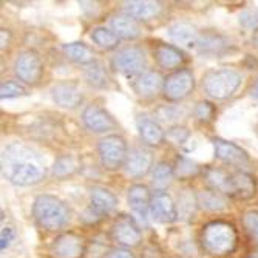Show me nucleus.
Returning <instances> with one entry per match:
<instances>
[{"mask_svg":"<svg viewBox=\"0 0 258 258\" xmlns=\"http://www.w3.org/2000/svg\"><path fill=\"white\" fill-rule=\"evenodd\" d=\"M2 173L10 182L27 187L45 178L46 166L36 150L25 144L13 143L7 146L2 153Z\"/></svg>","mask_w":258,"mask_h":258,"instance_id":"f257e3e1","label":"nucleus"},{"mask_svg":"<svg viewBox=\"0 0 258 258\" xmlns=\"http://www.w3.org/2000/svg\"><path fill=\"white\" fill-rule=\"evenodd\" d=\"M203 249L215 256L227 255L235 250L238 244L237 229L226 221H212L203 227L201 233Z\"/></svg>","mask_w":258,"mask_h":258,"instance_id":"f03ea898","label":"nucleus"},{"mask_svg":"<svg viewBox=\"0 0 258 258\" xmlns=\"http://www.w3.org/2000/svg\"><path fill=\"white\" fill-rule=\"evenodd\" d=\"M33 217L36 223L46 230L62 229L70 218L67 206L53 195H39L33 204Z\"/></svg>","mask_w":258,"mask_h":258,"instance_id":"7ed1b4c3","label":"nucleus"},{"mask_svg":"<svg viewBox=\"0 0 258 258\" xmlns=\"http://www.w3.org/2000/svg\"><path fill=\"white\" fill-rule=\"evenodd\" d=\"M240 84H241L240 73L230 68L214 70V72L207 73L203 81L204 91L210 98H214L217 101L230 98L237 91Z\"/></svg>","mask_w":258,"mask_h":258,"instance_id":"20e7f679","label":"nucleus"},{"mask_svg":"<svg viewBox=\"0 0 258 258\" xmlns=\"http://www.w3.org/2000/svg\"><path fill=\"white\" fill-rule=\"evenodd\" d=\"M98 152L104 169L118 170L125 166L128 150H127V143L122 136L108 135L102 138L98 144Z\"/></svg>","mask_w":258,"mask_h":258,"instance_id":"39448f33","label":"nucleus"},{"mask_svg":"<svg viewBox=\"0 0 258 258\" xmlns=\"http://www.w3.org/2000/svg\"><path fill=\"white\" fill-rule=\"evenodd\" d=\"M194 87H195L194 73L187 68H181L178 72L172 73L170 76H167V79L164 81L162 93L167 101L176 102L189 96Z\"/></svg>","mask_w":258,"mask_h":258,"instance_id":"423d86ee","label":"nucleus"},{"mask_svg":"<svg viewBox=\"0 0 258 258\" xmlns=\"http://www.w3.org/2000/svg\"><path fill=\"white\" fill-rule=\"evenodd\" d=\"M14 73L25 84H37L43 75V62L40 56L33 50L19 53L14 60Z\"/></svg>","mask_w":258,"mask_h":258,"instance_id":"0eeeda50","label":"nucleus"},{"mask_svg":"<svg viewBox=\"0 0 258 258\" xmlns=\"http://www.w3.org/2000/svg\"><path fill=\"white\" fill-rule=\"evenodd\" d=\"M111 67L125 76H141L143 70L146 68V54L138 46H127L113 56Z\"/></svg>","mask_w":258,"mask_h":258,"instance_id":"6e6552de","label":"nucleus"},{"mask_svg":"<svg viewBox=\"0 0 258 258\" xmlns=\"http://www.w3.org/2000/svg\"><path fill=\"white\" fill-rule=\"evenodd\" d=\"M224 195L237 198V200H250L256 192V182L250 173L246 172H233L227 173L226 182L223 185Z\"/></svg>","mask_w":258,"mask_h":258,"instance_id":"1a4fd4ad","label":"nucleus"},{"mask_svg":"<svg viewBox=\"0 0 258 258\" xmlns=\"http://www.w3.org/2000/svg\"><path fill=\"white\" fill-rule=\"evenodd\" d=\"M51 258H82L85 253V240L73 232L59 235L48 250Z\"/></svg>","mask_w":258,"mask_h":258,"instance_id":"9d476101","label":"nucleus"},{"mask_svg":"<svg viewBox=\"0 0 258 258\" xmlns=\"http://www.w3.org/2000/svg\"><path fill=\"white\" fill-rule=\"evenodd\" d=\"M150 215L161 224H170L178 218V207L169 194L158 190L152 195Z\"/></svg>","mask_w":258,"mask_h":258,"instance_id":"9b49d317","label":"nucleus"},{"mask_svg":"<svg viewBox=\"0 0 258 258\" xmlns=\"http://www.w3.org/2000/svg\"><path fill=\"white\" fill-rule=\"evenodd\" d=\"M111 237L114 241H118L125 247H136L141 243V240H143V235H141V230L136 221L132 217H125V215L119 217L114 221L111 227Z\"/></svg>","mask_w":258,"mask_h":258,"instance_id":"f8f14e48","label":"nucleus"},{"mask_svg":"<svg viewBox=\"0 0 258 258\" xmlns=\"http://www.w3.org/2000/svg\"><path fill=\"white\" fill-rule=\"evenodd\" d=\"M82 122L93 133H105L114 128V121L111 116L99 105L91 104L82 111Z\"/></svg>","mask_w":258,"mask_h":258,"instance_id":"ddd939ff","label":"nucleus"},{"mask_svg":"<svg viewBox=\"0 0 258 258\" xmlns=\"http://www.w3.org/2000/svg\"><path fill=\"white\" fill-rule=\"evenodd\" d=\"M214 149H215V156L224 164H229V166L241 167L249 162L247 153L237 144L229 143V141L214 139Z\"/></svg>","mask_w":258,"mask_h":258,"instance_id":"4468645a","label":"nucleus"},{"mask_svg":"<svg viewBox=\"0 0 258 258\" xmlns=\"http://www.w3.org/2000/svg\"><path fill=\"white\" fill-rule=\"evenodd\" d=\"M128 204L133 214L143 221L144 224L147 223V215L150 212V203H152V195L149 189L143 184H135L128 189Z\"/></svg>","mask_w":258,"mask_h":258,"instance_id":"2eb2a0df","label":"nucleus"},{"mask_svg":"<svg viewBox=\"0 0 258 258\" xmlns=\"http://www.w3.org/2000/svg\"><path fill=\"white\" fill-rule=\"evenodd\" d=\"M53 101L62 108H76L82 102V93L75 82H59L51 88Z\"/></svg>","mask_w":258,"mask_h":258,"instance_id":"dca6fc26","label":"nucleus"},{"mask_svg":"<svg viewBox=\"0 0 258 258\" xmlns=\"http://www.w3.org/2000/svg\"><path fill=\"white\" fill-rule=\"evenodd\" d=\"M90 210L98 218L110 214L118 206V198H116L110 190L102 189V187H93L90 192Z\"/></svg>","mask_w":258,"mask_h":258,"instance_id":"f3484780","label":"nucleus"},{"mask_svg":"<svg viewBox=\"0 0 258 258\" xmlns=\"http://www.w3.org/2000/svg\"><path fill=\"white\" fill-rule=\"evenodd\" d=\"M152 153L144 149H135L128 153L125 161V173L132 178H141L152 169Z\"/></svg>","mask_w":258,"mask_h":258,"instance_id":"a211bd4d","label":"nucleus"},{"mask_svg":"<svg viewBox=\"0 0 258 258\" xmlns=\"http://www.w3.org/2000/svg\"><path fill=\"white\" fill-rule=\"evenodd\" d=\"M155 59L161 68L173 70L178 68L185 60V56L179 48H176L173 45L159 43L155 48Z\"/></svg>","mask_w":258,"mask_h":258,"instance_id":"6ab92c4d","label":"nucleus"},{"mask_svg":"<svg viewBox=\"0 0 258 258\" xmlns=\"http://www.w3.org/2000/svg\"><path fill=\"white\" fill-rule=\"evenodd\" d=\"M162 76L158 72H146L135 81V91L143 98H153L156 93L164 88Z\"/></svg>","mask_w":258,"mask_h":258,"instance_id":"aec40b11","label":"nucleus"},{"mask_svg":"<svg viewBox=\"0 0 258 258\" xmlns=\"http://www.w3.org/2000/svg\"><path fill=\"white\" fill-rule=\"evenodd\" d=\"M138 132H139V136L141 139L144 141L146 144L149 146H159L162 144L164 141V130L161 128V125L147 118V116H139L138 118Z\"/></svg>","mask_w":258,"mask_h":258,"instance_id":"412c9836","label":"nucleus"},{"mask_svg":"<svg viewBox=\"0 0 258 258\" xmlns=\"http://www.w3.org/2000/svg\"><path fill=\"white\" fill-rule=\"evenodd\" d=\"M124 11L133 19L149 20L159 14L161 5L158 2H150V0H132V2L124 4Z\"/></svg>","mask_w":258,"mask_h":258,"instance_id":"4be33fe9","label":"nucleus"},{"mask_svg":"<svg viewBox=\"0 0 258 258\" xmlns=\"http://www.w3.org/2000/svg\"><path fill=\"white\" fill-rule=\"evenodd\" d=\"M111 31L122 39H136L141 34V28L136 19L130 16H114L110 19Z\"/></svg>","mask_w":258,"mask_h":258,"instance_id":"5701e85b","label":"nucleus"},{"mask_svg":"<svg viewBox=\"0 0 258 258\" xmlns=\"http://www.w3.org/2000/svg\"><path fill=\"white\" fill-rule=\"evenodd\" d=\"M169 37L175 42L179 43L182 46H197L200 34L197 31V28L190 23H175L169 28Z\"/></svg>","mask_w":258,"mask_h":258,"instance_id":"b1692460","label":"nucleus"},{"mask_svg":"<svg viewBox=\"0 0 258 258\" xmlns=\"http://www.w3.org/2000/svg\"><path fill=\"white\" fill-rule=\"evenodd\" d=\"M197 203L203 209L210 210V212H220V210L227 207V195L215 189H207L198 194Z\"/></svg>","mask_w":258,"mask_h":258,"instance_id":"393cba45","label":"nucleus"},{"mask_svg":"<svg viewBox=\"0 0 258 258\" xmlns=\"http://www.w3.org/2000/svg\"><path fill=\"white\" fill-rule=\"evenodd\" d=\"M63 53L65 56L73 60L76 63H82V65H90L95 62V53L82 42H72V43H65L63 45Z\"/></svg>","mask_w":258,"mask_h":258,"instance_id":"a878e982","label":"nucleus"},{"mask_svg":"<svg viewBox=\"0 0 258 258\" xmlns=\"http://www.w3.org/2000/svg\"><path fill=\"white\" fill-rule=\"evenodd\" d=\"M85 79L95 88H105L108 85V76L101 62H93L85 68Z\"/></svg>","mask_w":258,"mask_h":258,"instance_id":"bb28decb","label":"nucleus"},{"mask_svg":"<svg viewBox=\"0 0 258 258\" xmlns=\"http://www.w3.org/2000/svg\"><path fill=\"white\" fill-rule=\"evenodd\" d=\"M91 40L104 50H111L114 46H118V43H119V37L105 27H98L93 30Z\"/></svg>","mask_w":258,"mask_h":258,"instance_id":"cd10ccee","label":"nucleus"},{"mask_svg":"<svg viewBox=\"0 0 258 258\" xmlns=\"http://www.w3.org/2000/svg\"><path fill=\"white\" fill-rule=\"evenodd\" d=\"M197 46H198V50L201 53H207V54L220 53L224 48V46H226V40L221 36L206 34V36H200Z\"/></svg>","mask_w":258,"mask_h":258,"instance_id":"c85d7f7f","label":"nucleus"},{"mask_svg":"<svg viewBox=\"0 0 258 258\" xmlns=\"http://www.w3.org/2000/svg\"><path fill=\"white\" fill-rule=\"evenodd\" d=\"M175 176L179 178V179H189V178H194L195 175H198L200 172V167L198 164L194 162L192 159L189 158H184V156H179L175 162Z\"/></svg>","mask_w":258,"mask_h":258,"instance_id":"c756f323","label":"nucleus"},{"mask_svg":"<svg viewBox=\"0 0 258 258\" xmlns=\"http://www.w3.org/2000/svg\"><path fill=\"white\" fill-rule=\"evenodd\" d=\"M175 176V170L170 164L167 162H158L156 166L153 167V172H152V179H153V184H158V185H166L169 184Z\"/></svg>","mask_w":258,"mask_h":258,"instance_id":"7c9ffc66","label":"nucleus"},{"mask_svg":"<svg viewBox=\"0 0 258 258\" xmlns=\"http://www.w3.org/2000/svg\"><path fill=\"white\" fill-rule=\"evenodd\" d=\"M76 169H78V166H76L75 158L68 156V155H63V156L56 159L54 167H53V175L59 176V178H63V176H68V175L75 173Z\"/></svg>","mask_w":258,"mask_h":258,"instance_id":"2f4dec72","label":"nucleus"},{"mask_svg":"<svg viewBox=\"0 0 258 258\" xmlns=\"http://www.w3.org/2000/svg\"><path fill=\"white\" fill-rule=\"evenodd\" d=\"M23 95H27L25 87L16 81H5L0 85V98L2 99H13Z\"/></svg>","mask_w":258,"mask_h":258,"instance_id":"473e14b6","label":"nucleus"},{"mask_svg":"<svg viewBox=\"0 0 258 258\" xmlns=\"http://www.w3.org/2000/svg\"><path fill=\"white\" fill-rule=\"evenodd\" d=\"M243 224L250 235V238L258 244V212L256 210H249L243 217Z\"/></svg>","mask_w":258,"mask_h":258,"instance_id":"72a5a7b5","label":"nucleus"},{"mask_svg":"<svg viewBox=\"0 0 258 258\" xmlns=\"http://www.w3.org/2000/svg\"><path fill=\"white\" fill-rule=\"evenodd\" d=\"M215 113H217V108L210 104V102H200L197 107H195V116L203 121V122H210L214 118H215Z\"/></svg>","mask_w":258,"mask_h":258,"instance_id":"f704fd0d","label":"nucleus"},{"mask_svg":"<svg viewBox=\"0 0 258 258\" xmlns=\"http://www.w3.org/2000/svg\"><path fill=\"white\" fill-rule=\"evenodd\" d=\"M240 23L246 28L258 30V11H244L240 14Z\"/></svg>","mask_w":258,"mask_h":258,"instance_id":"c9c22d12","label":"nucleus"},{"mask_svg":"<svg viewBox=\"0 0 258 258\" xmlns=\"http://www.w3.org/2000/svg\"><path fill=\"white\" fill-rule=\"evenodd\" d=\"M14 240V232L11 227H4L2 233H0V249L5 250L7 247H10L11 241Z\"/></svg>","mask_w":258,"mask_h":258,"instance_id":"e433bc0d","label":"nucleus"},{"mask_svg":"<svg viewBox=\"0 0 258 258\" xmlns=\"http://www.w3.org/2000/svg\"><path fill=\"white\" fill-rule=\"evenodd\" d=\"M170 136L175 138L176 143H184V141L187 139V136H189V132H187L184 127H175L170 130Z\"/></svg>","mask_w":258,"mask_h":258,"instance_id":"4c0bfd02","label":"nucleus"},{"mask_svg":"<svg viewBox=\"0 0 258 258\" xmlns=\"http://www.w3.org/2000/svg\"><path fill=\"white\" fill-rule=\"evenodd\" d=\"M141 258H164V255L156 246H147L143 255H141Z\"/></svg>","mask_w":258,"mask_h":258,"instance_id":"58836bf2","label":"nucleus"},{"mask_svg":"<svg viewBox=\"0 0 258 258\" xmlns=\"http://www.w3.org/2000/svg\"><path fill=\"white\" fill-rule=\"evenodd\" d=\"M107 258H135L133 253H130V250H125V249H116L113 250Z\"/></svg>","mask_w":258,"mask_h":258,"instance_id":"ea45409f","label":"nucleus"},{"mask_svg":"<svg viewBox=\"0 0 258 258\" xmlns=\"http://www.w3.org/2000/svg\"><path fill=\"white\" fill-rule=\"evenodd\" d=\"M2 50H5V46H8V42H10V31L2 28Z\"/></svg>","mask_w":258,"mask_h":258,"instance_id":"a19ab883","label":"nucleus"},{"mask_svg":"<svg viewBox=\"0 0 258 258\" xmlns=\"http://www.w3.org/2000/svg\"><path fill=\"white\" fill-rule=\"evenodd\" d=\"M250 95H252L255 99H258V79H256V82L253 84V87L250 88Z\"/></svg>","mask_w":258,"mask_h":258,"instance_id":"79ce46f5","label":"nucleus"},{"mask_svg":"<svg viewBox=\"0 0 258 258\" xmlns=\"http://www.w3.org/2000/svg\"><path fill=\"white\" fill-rule=\"evenodd\" d=\"M252 45L255 46V48H258V30H255L252 34Z\"/></svg>","mask_w":258,"mask_h":258,"instance_id":"37998d69","label":"nucleus"},{"mask_svg":"<svg viewBox=\"0 0 258 258\" xmlns=\"http://www.w3.org/2000/svg\"><path fill=\"white\" fill-rule=\"evenodd\" d=\"M246 258H258V250H253V252H250Z\"/></svg>","mask_w":258,"mask_h":258,"instance_id":"c03bdc74","label":"nucleus"}]
</instances>
